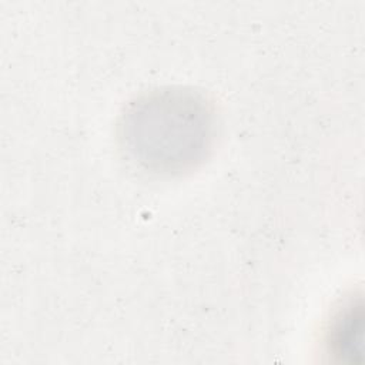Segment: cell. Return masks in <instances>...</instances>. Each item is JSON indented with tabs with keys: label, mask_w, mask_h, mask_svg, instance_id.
I'll return each instance as SVG.
<instances>
[{
	"label": "cell",
	"mask_w": 365,
	"mask_h": 365,
	"mask_svg": "<svg viewBox=\"0 0 365 365\" xmlns=\"http://www.w3.org/2000/svg\"><path fill=\"white\" fill-rule=\"evenodd\" d=\"M362 299L359 295L351 297L341 305L331 321L328 332L331 352L342 362H359L362 359Z\"/></svg>",
	"instance_id": "obj_2"
},
{
	"label": "cell",
	"mask_w": 365,
	"mask_h": 365,
	"mask_svg": "<svg viewBox=\"0 0 365 365\" xmlns=\"http://www.w3.org/2000/svg\"><path fill=\"white\" fill-rule=\"evenodd\" d=\"M205 103L182 90L158 91L138 100L124 117L130 151L148 168L177 171L198 161L211 140Z\"/></svg>",
	"instance_id": "obj_1"
}]
</instances>
